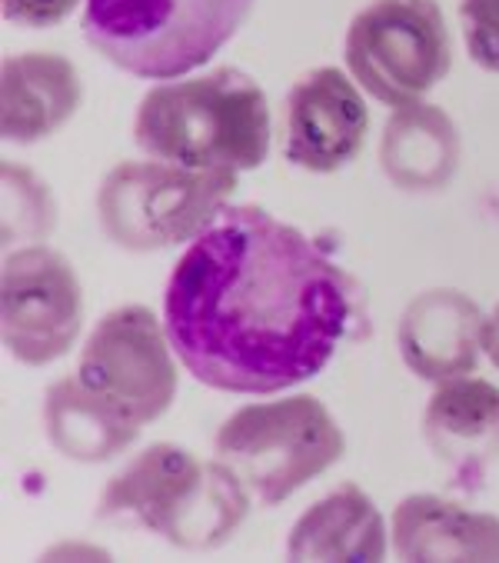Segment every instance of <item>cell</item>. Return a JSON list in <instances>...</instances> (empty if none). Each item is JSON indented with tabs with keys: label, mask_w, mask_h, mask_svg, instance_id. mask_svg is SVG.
<instances>
[{
	"label": "cell",
	"mask_w": 499,
	"mask_h": 563,
	"mask_svg": "<svg viewBox=\"0 0 499 563\" xmlns=\"http://www.w3.org/2000/svg\"><path fill=\"white\" fill-rule=\"evenodd\" d=\"M483 310L456 287H433L417 294L397 327L403 364L430 384L469 377L483 351Z\"/></svg>",
	"instance_id": "obj_12"
},
{
	"label": "cell",
	"mask_w": 499,
	"mask_h": 563,
	"mask_svg": "<svg viewBox=\"0 0 499 563\" xmlns=\"http://www.w3.org/2000/svg\"><path fill=\"white\" fill-rule=\"evenodd\" d=\"M346 67L380 103L423 100L453 64L450 27L436 0H369L346 27Z\"/></svg>",
	"instance_id": "obj_7"
},
{
	"label": "cell",
	"mask_w": 499,
	"mask_h": 563,
	"mask_svg": "<svg viewBox=\"0 0 499 563\" xmlns=\"http://www.w3.org/2000/svg\"><path fill=\"white\" fill-rule=\"evenodd\" d=\"M400 560H499V517L440 494H410L393 510Z\"/></svg>",
	"instance_id": "obj_15"
},
{
	"label": "cell",
	"mask_w": 499,
	"mask_h": 563,
	"mask_svg": "<svg viewBox=\"0 0 499 563\" xmlns=\"http://www.w3.org/2000/svg\"><path fill=\"white\" fill-rule=\"evenodd\" d=\"M44 430L57 454L77 464H107L141 437V423L97 397L80 377H57L47 387Z\"/></svg>",
	"instance_id": "obj_17"
},
{
	"label": "cell",
	"mask_w": 499,
	"mask_h": 563,
	"mask_svg": "<svg viewBox=\"0 0 499 563\" xmlns=\"http://www.w3.org/2000/svg\"><path fill=\"white\" fill-rule=\"evenodd\" d=\"M250 11L254 0H87L80 31L123 74L177 80L210 64Z\"/></svg>",
	"instance_id": "obj_4"
},
{
	"label": "cell",
	"mask_w": 499,
	"mask_h": 563,
	"mask_svg": "<svg viewBox=\"0 0 499 563\" xmlns=\"http://www.w3.org/2000/svg\"><path fill=\"white\" fill-rule=\"evenodd\" d=\"M134 141L147 157L187 170H257L270 154V100L236 67L167 80L144 93Z\"/></svg>",
	"instance_id": "obj_2"
},
{
	"label": "cell",
	"mask_w": 499,
	"mask_h": 563,
	"mask_svg": "<svg viewBox=\"0 0 499 563\" xmlns=\"http://www.w3.org/2000/svg\"><path fill=\"white\" fill-rule=\"evenodd\" d=\"M369 110L359 84L340 67L307 70L287 93L284 154L310 174H336L363 151Z\"/></svg>",
	"instance_id": "obj_10"
},
{
	"label": "cell",
	"mask_w": 499,
	"mask_h": 563,
	"mask_svg": "<svg viewBox=\"0 0 499 563\" xmlns=\"http://www.w3.org/2000/svg\"><path fill=\"white\" fill-rule=\"evenodd\" d=\"M0 177H4V247L44 244L57 223V203L47 184L11 161L0 167Z\"/></svg>",
	"instance_id": "obj_18"
},
{
	"label": "cell",
	"mask_w": 499,
	"mask_h": 563,
	"mask_svg": "<svg viewBox=\"0 0 499 563\" xmlns=\"http://www.w3.org/2000/svg\"><path fill=\"white\" fill-rule=\"evenodd\" d=\"M343 454L346 437L313 394L246 404L213 437V457L260 507L284 504L340 464Z\"/></svg>",
	"instance_id": "obj_5"
},
{
	"label": "cell",
	"mask_w": 499,
	"mask_h": 563,
	"mask_svg": "<svg viewBox=\"0 0 499 563\" xmlns=\"http://www.w3.org/2000/svg\"><path fill=\"white\" fill-rule=\"evenodd\" d=\"M387 523L356 484H340L310 504L287 540L290 560H384Z\"/></svg>",
	"instance_id": "obj_16"
},
{
	"label": "cell",
	"mask_w": 499,
	"mask_h": 563,
	"mask_svg": "<svg viewBox=\"0 0 499 563\" xmlns=\"http://www.w3.org/2000/svg\"><path fill=\"white\" fill-rule=\"evenodd\" d=\"M80 97V74L64 54H11L0 67V134L8 144L47 141L77 114Z\"/></svg>",
	"instance_id": "obj_13"
},
{
	"label": "cell",
	"mask_w": 499,
	"mask_h": 563,
	"mask_svg": "<svg viewBox=\"0 0 499 563\" xmlns=\"http://www.w3.org/2000/svg\"><path fill=\"white\" fill-rule=\"evenodd\" d=\"M483 351L492 361V367L499 371V303L492 307V313L483 320Z\"/></svg>",
	"instance_id": "obj_21"
},
{
	"label": "cell",
	"mask_w": 499,
	"mask_h": 563,
	"mask_svg": "<svg viewBox=\"0 0 499 563\" xmlns=\"http://www.w3.org/2000/svg\"><path fill=\"white\" fill-rule=\"evenodd\" d=\"M459 21L473 64L499 74V0H459Z\"/></svg>",
	"instance_id": "obj_19"
},
{
	"label": "cell",
	"mask_w": 499,
	"mask_h": 563,
	"mask_svg": "<svg viewBox=\"0 0 499 563\" xmlns=\"http://www.w3.org/2000/svg\"><path fill=\"white\" fill-rule=\"evenodd\" d=\"M463 161V141L453 118L436 103L397 107L380 134V167L407 194L443 190Z\"/></svg>",
	"instance_id": "obj_14"
},
{
	"label": "cell",
	"mask_w": 499,
	"mask_h": 563,
	"mask_svg": "<svg viewBox=\"0 0 499 563\" xmlns=\"http://www.w3.org/2000/svg\"><path fill=\"white\" fill-rule=\"evenodd\" d=\"M356 284L264 207H223L170 271L174 354L223 394H280L317 377L350 333Z\"/></svg>",
	"instance_id": "obj_1"
},
{
	"label": "cell",
	"mask_w": 499,
	"mask_h": 563,
	"mask_svg": "<svg viewBox=\"0 0 499 563\" xmlns=\"http://www.w3.org/2000/svg\"><path fill=\"white\" fill-rule=\"evenodd\" d=\"M254 497L213 457L197 461L187 446L151 443L110 477L97 520L137 527L177 550H217L246 520Z\"/></svg>",
	"instance_id": "obj_3"
},
{
	"label": "cell",
	"mask_w": 499,
	"mask_h": 563,
	"mask_svg": "<svg viewBox=\"0 0 499 563\" xmlns=\"http://www.w3.org/2000/svg\"><path fill=\"white\" fill-rule=\"evenodd\" d=\"M74 8H77V0H0L4 21H11L18 27H27V31L57 27Z\"/></svg>",
	"instance_id": "obj_20"
},
{
	"label": "cell",
	"mask_w": 499,
	"mask_h": 563,
	"mask_svg": "<svg viewBox=\"0 0 499 563\" xmlns=\"http://www.w3.org/2000/svg\"><path fill=\"white\" fill-rule=\"evenodd\" d=\"M423 440L453 487L483 490L499 461V387L479 377L436 384L423 410Z\"/></svg>",
	"instance_id": "obj_11"
},
{
	"label": "cell",
	"mask_w": 499,
	"mask_h": 563,
	"mask_svg": "<svg viewBox=\"0 0 499 563\" xmlns=\"http://www.w3.org/2000/svg\"><path fill=\"white\" fill-rule=\"evenodd\" d=\"M84 327V290L74 264L47 247L8 251L0 271V333L14 361L47 367L60 361Z\"/></svg>",
	"instance_id": "obj_9"
},
{
	"label": "cell",
	"mask_w": 499,
	"mask_h": 563,
	"mask_svg": "<svg viewBox=\"0 0 499 563\" xmlns=\"http://www.w3.org/2000/svg\"><path fill=\"white\" fill-rule=\"evenodd\" d=\"M167 327L144 303L107 310L80 351L77 377L134 423L164 417L177 397V364Z\"/></svg>",
	"instance_id": "obj_8"
},
{
	"label": "cell",
	"mask_w": 499,
	"mask_h": 563,
	"mask_svg": "<svg viewBox=\"0 0 499 563\" xmlns=\"http://www.w3.org/2000/svg\"><path fill=\"white\" fill-rule=\"evenodd\" d=\"M236 190L230 170H187L167 161H123L97 190L100 228L120 251L154 254L197 241Z\"/></svg>",
	"instance_id": "obj_6"
}]
</instances>
